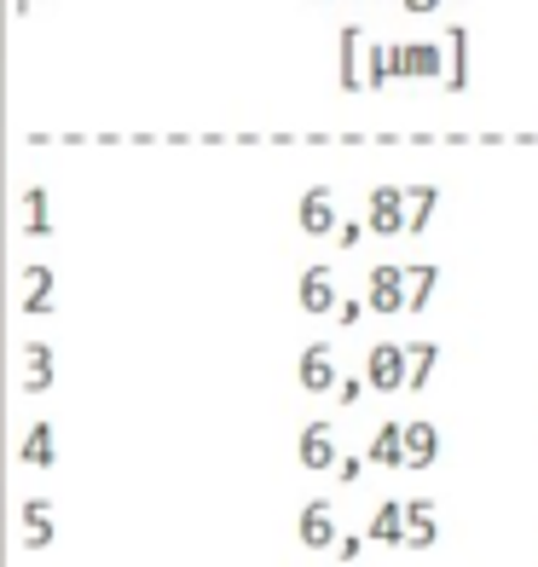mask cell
I'll return each instance as SVG.
<instances>
[{
	"label": "cell",
	"mask_w": 538,
	"mask_h": 567,
	"mask_svg": "<svg viewBox=\"0 0 538 567\" xmlns=\"http://www.w3.org/2000/svg\"><path fill=\"white\" fill-rule=\"evenodd\" d=\"M428 538H434V515L417 504V509H412V545H428Z\"/></svg>",
	"instance_id": "6da1fadb"
}]
</instances>
